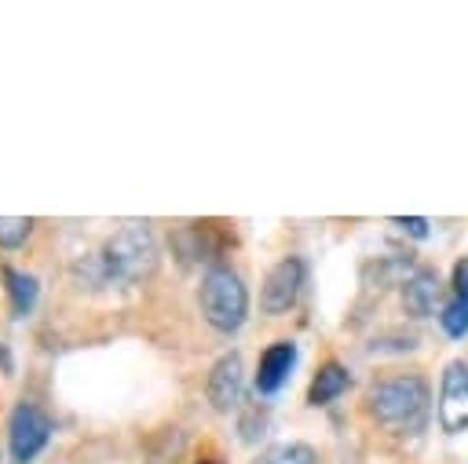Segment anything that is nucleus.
<instances>
[{
  "instance_id": "nucleus-1",
  "label": "nucleus",
  "mask_w": 468,
  "mask_h": 464,
  "mask_svg": "<svg viewBox=\"0 0 468 464\" xmlns=\"http://www.w3.org/2000/svg\"><path fill=\"white\" fill-rule=\"evenodd\" d=\"M428 384L417 373L406 376H388L380 384L369 387V413L399 435H417L428 424Z\"/></svg>"
},
{
  "instance_id": "nucleus-2",
  "label": "nucleus",
  "mask_w": 468,
  "mask_h": 464,
  "mask_svg": "<svg viewBox=\"0 0 468 464\" xmlns=\"http://www.w3.org/2000/svg\"><path fill=\"white\" fill-rule=\"evenodd\" d=\"M99 259H102L106 285H135L157 270L161 248H157V237L146 223H128L106 237Z\"/></svg>"
},
{
  "instance_id": "nucleus-3",
  "label": "nucleus",
  "mask_w": 468,
  "mask_h": 464,
  "mask_svg": "<svg viewBox=\"0 0 468 464\" xmlns=\"http://www.w3.org/2000/svg\"><path fill=\"white\" fill-rule=\"evenodd\" d=\"M197 303H201V314L212 329L219 332H234L241 329L245 314H249V292H245V281L230 270V267H208L205 278H201V289H197Z\"/></svg>"
},
{
  "instance_id": "nucleus-4",
  "label": "nucleus",
  "mask_w": 468,
  "mask_h": 464,
  "mask_svg": "<svg viewBox=\"0 0 468 464\" xmlns=\"http://www.w3.org/2000/svg\"><path fill=\"white\" fill-rule=\"evenodd\" d=\"M51 438V420L29 402H18L7 417V453L15 464H29Z\"/></svg>"
},
{
  "instance_id": "nucleus-5",
  "label": "nucleus",
  "mask_w": 468,
  "mask_h": 464,
  "mask_svg": "<svg viewBox=\"0 0 468 464\" xmlns=\"http://www.w3.org/2000/svg\"><path fill=\"white\" fill-rule=\"evenodd\" d=\"M300 285H303V259H300V256L278 259V263L267 270V278H263V292H260L263 314H285V311L296 303Z\"/></svg>"
},
{
  "instance_id": "nucleus-6",
  "label": "nucleus",
  "mask_w": 468,
  "mask_h": 464,
  "mask_svg": "<svg viewBox=\"0 0 468 464\" xmlns=\"http://www.w3.org/2000/svg\"><path fill=\"white\" fill-rule=\"evenodd\" d=\"M439 424L450 435H457V431L468 427V365L464 362H450L442 369V384H439Z\"/></svg>"
},
{
  "instance_id": "nucleus-7",
  "label": "nucleus",
  "mask_w": 468,
  "mask_h": 464,
  "mask_svg": "<svg viewBox=\"0 0 468 464\" xmlns=\"http://www.w3.org/2000/svg\"><path fill=\"white\" fill-rule=\"evenodd\" d=\"M241 380H245V365H241V354L238 351H230V354H223L216 365H212V373H208V402H212V409H219V413H230L238 402H241Z\"/></svg>"
},
{
  "instance_id": "nucleus-8",
  "label": "nucleus",
  "mask_w": 468,
  "mask_h": 464,
  "mask_svg": "<svg viewBox=\"0 0 468 464\" xmlns=\"http://www.w3.org/2000/svg\"><path fill=\"white\" fill-rule=\"evenodd\" d=\"M292 365H296V343H292V340H278V343H271V347L260 354L256 391H260V395H274V391L289 380Z\"/></svg>"
},
{
  "instance_id": "nucleus-9",
  "label": "nucleus",
  "mask_w": 468,
  "mask_h": 464,
  "mask_svg": "<svg viewBox=\"0 0 468 464\" xmlns=\"http://www.w3.org/2000/svg\"><path fill=\"white\" fill-rule=\"evenodd\" d=\"M435 300H439V278L435 270H413L402 285V303L413 318H428L435 311Z\"/></svg>"
},
{
  "instance_id": "nucleus-10",
  "label": "nucleus",
  "mask_w": 468,
  "mask_h": 464,
  "mask_svg": "<svg viewBox=\"0 0 468 464\" xmlns=\"http://www.w3.org/2000/svg\"><path fill=\"white\" fill-rule=\"evenodd\" d=\"M347 384H351L347 369H344L340 362H325V365L314 373V380H311L307 402H311V406H329L333 398H340V395L347 391Z\"/></svg>"
},
{
  "instance_id": "nucleus-11",
  "label": "nucleus",
  "mask_w": 468,
  "mask_h": 464,
  "mask_svg": "<svg viewBox=\"0 0 468 464\" xmlns=\"http://www.w3.org/2000/svg\"><path fill=\"white\" fill-rule=\"evenodd\" d=\"M4 281H7V300H11V314L15 318H26L33 307H37V278L26 274V270H15V267H4Z\"/></svg>"
},
{
  "instance_id": "nucleus-12",
  "label": "nucleus",
  "mask_w": 468,
  "mask_h": 464,
  "mask_svg": "<svg viewBox=\"0 0 468 464\" xmlns=\"http://www.w3.org/2000/svg\"><path fill=\"white\" fill-rule=\"evenodd\" d=\"M439 325H442L446 336L461 340V336L468 332V296H457V292H453V296L446 300L442 314H439Z\"/></svg>"
},
{
  "instance_id": "nucleus-13",
  "label": "nucleus",
  "mask_w": 468,
  "mask_h": 464,
  "mask_svg": "<svg viewBox=\"0 0 468 464\" xmlns=\"http://www.w3.org/2000/svg\"><path fill=\"white\" fill-rule=\"evenodd\" d=\"M256 464H314V449L307 442H282L271 446Z\"/></svg>"
},
{
  "instance_id": "nucleus-14",
  "label": "nucleus",
  "mask_w": 468,
  "mask_h": 464,
  "mask_svg": "<svg viewBox=\"0 0 468 464\" xmlns=\"http://www.w3.org/2000/svg\"><path fill=\"white\" fill-rule=\"evenodd\" d=\"M33 230V219L26 216H0V245L4 248H18Z\"/></svg>"
},
{
  "instance_id": "nucleus-15",
  "label": "nucleus",
  "mask_w": 468,
  "mask_h": 464,
  "mask_svg": "<svg viewBox=\"0 0 468 464\" xmlns=\"http://www.w3.org/2000/svg\"><path fill=\"white\" fill-rule=\"evenodd\" d=\"M391 223L410 237H428V219H420V216H395Z\"/></svg>"
},
{
  "instance_id": "nucleus-16",
  "label": "nucleus",
  "mask_w": 468,
  "mask_h": 464,
  "mask_svg": "<svg viewBox=\"0 0 468 464\" xmlns=\"http://www.w3.org/2000/svg\"><path fill=\"white\" fill-rule=\"evenodd\" d=\"M453 292L457 296H468V259H461L453 267Z\"/></svg>"
},
{
  "instance_id": "nucleus-17",
  "label": "nucleus",
  "mask_w": 468,
  "mask_h": 464,
  "mask_svg": "<svg viewBox=\"0 0 468 464\" xmlns=\"http://www.w3.org/2000/svg\"><path fill=\"white\" fill-rule=\"evenodd\" d=\"M201 464H219V460H201Z\"/></svg>"
}]
</instances>
